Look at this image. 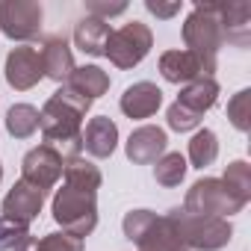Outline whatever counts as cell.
Listing matches in <instances>:
<instances>
[{
    "label": "cell",
    "instance_id": "1",
    "mask_svg": "<svg viewBox=\"0 0 251 251\" xmlns=\"http://www.w3.org/2000/svg\"><path fill=\"white\" fill-rule=\"evenodd\" d=\"M100 169L89 160H74L62 172V189L53 195V219L62 225L65 233L86 239L98 227V189H100Z\"/></svg>",
    "mask_w": 251,
    "mask_h": 251
},
{
    "label": "cell",
    "instance_id": "2",
    "mask_svg": "<svg viewBox=\"0 0 251 251\" xmlns=\"http://www.w3.org/2000/svg\"><path fill=\"white\" fill-rule=\"evenodd\" d=\"M89 106H92V100H86V98L77 95L74 89H68V86L56 89V92L45 100V106H42V112H39V127H42L48 145H56V142H62V139L80 136V133H83L80 124H83Z\"/></svg>",
    "mask_w": 251,
    "mask_h": 251
},
{
    "label": "cell",
    "instance_id": "3",
    "mask_svg": "<svg viewBox=\"0 0 251 251\" xmlns=\"http://www.w3.org/2000/svg\"><path fill=\"white\" fill-rule=\"evenodd\" d=\"M183 42H186V50L192 56H198V62L204 65V74L213 77L219 48L225 45L222 27L216 18V3H204V0L195 3L192 15L183 21Z\"/></svg>",
    "mask_w": 251,
    "mask_h": 251
},
{
    "label": "cell",
    "instance_id": "4",
    "mask_svg": "<svg viewBox=\"0 0 251 251\" xmlns=\"http://www.w3.org/2000/svg\"><path fill=\"white\" fill-rule=\"evenodd\" d=\"M169 225L175 227L177 239L183 242V248H195V251H219L230 242L233 230L225 219H216V216H195V213H186L183 207H175L169 210Z\"/></svg>",
    "mask_w": 251,
    "mask_h": 251
},
{
    "label": "cell",
    "instance_id": "5",
    "mask_svg": "<svg viewBox=\"0 0 251 251\" xmlns=\"http://www.w3.org/2000/svg\"><path fill=\"white\" fill-rule=\"evenodd\" d=\"M245 204L222 183V177H201L189 186L186 198H183V210L186 213H195V216H216V219H225V216H233L239 213Z\"/></svg>",
    "mask_w": 251,
    "mask_h": 251
},
{
    "label": "cell",
    "instance_id": "6",
    "mask_svg": "<svg viewBox=\"0 0 251 251\" xmlns=\"http://www.w3.org/2000/svg\"><path fill=\"white\" fill-rule=\"evenodd\" d=\"M151 45H154V36H151L148 24L130 21V24H124V27L109 33L103 56H109V62L115 68H133V65H139L148 56Z\"/></svg>",
    "mask_w": 251,
    "mask_h": 251
},
{
    "label": "cell",
    "instance_id": "7",
    "mask_svg": "<svg viewBox=\"0 0 251 251\" xmlns=\"http://www.w3.org/2000/svg\"><path fill=\"white\" fill-rule=\"evenodd\" d=\"M45 12L36 0H0V33L12 42H30L42 33Z\"/></svg>",
    "mask_w": 251,
    "mask_h": 251
},
{
    "label": "cell",
    "instance_id": "8",
    "mask_svg": "<svg viewBox=\"0 0 251 251\" xmlns=\"http://www.w3.org/2000/svg\"><path fill=\"white\" fill-rule=\"evenodd\" d=\"M62 172H65V163H62V157L48 142L39 145V148H33V151H27L24 160H21V180L39 186L42 192L53 189L59 183Z\"/></svg>",
    "mask_w": 251,
    "mask_h": 251
},
{
    "label": "cell",
    "instance_id": "9",
    "mask_svg": "<svg viewBox=\"0 0 251 251\" xmlns=\"http://www.w3.org/2000/svg\"><path fill=\"white\" fill-rule=\"evenodd\" d=\"M42 77H45V71H42V56H39L36 48L21 45V48L9 50V56H6V83H9L12 89L27 92V89H33Z\"/></svg>",
    "mask_w": 251,
    "mask_h": 251
},
{
    "label": "cell",
    "instance_id": "10",
    "mask_svg": "<svg viewBox=\"0 0 251 251\" xmlns=\"http://www.w3.org/2000/svg\"><path fill=\"white\" fill-rule=\"evenodd\" d=\"M45 195H48V192H42L39 186H33V183H27V180H18V183L6 192V198H3V219H12V222L30 227V222L42 213Z\"/></svg>",
    "mask_w": 251,
    "mask_h": 251
},
{
    "label": "cell",
    "instance_id": "11",
    "mask_svg": "<svg viewBox=\"0 0 251 251\" xmlns=\"http://www.w3.org/2000/svg\"><path fill=\"white\" fill-rule=\"evenodd\" d=\"M216 18H219L225 45L248 48V42H251V3H245V0L216 3Z\"/></svg>",
    "mask_w": 251,
    "mask_h": 251
},
{
    "label": "cell",
    "instance_id": "12",
    "mask_svg": "<svg viewBox=\"0 0 251 251\" xmlns=\"http://www.w3.org/2000/svg\"><path fill=\"white\" fill-rule=\"evenodd\" d=\"M166 145H169V136H166L163 127H157V124H142V127H136L130 133L124 151H127V160L130 163L151 166V163H157L166 154Z\"/></svg>",
    "mask_w": 251,
    "mask_h": 251
},
{
    "label": "cell",
    "instance_id": "13",
    "mask_svg": "<svg viewBox=\"0 0 251 251\" xmlns=\"http://www.w3.org/2000/svg\"><path fill=\"white\" fill-rule=\"evenodd\" d=\"M39 56H42V71H45V77H50L53 83H68L71 71L77 68V65H74V53H71V48H68V42H65L62 36H48V39L42 42Z\"/></svg>",
    "mask_w": 251,
    "mask_h": 251
},
{
    "label": "cell",
    "instance_id": "14",
    "mask_svg": "<svg viewBox=\"0 0 251 251\" xmlns=\"http://www.w3.org/2000/svg\"><path fill=\"white\" fill-rule=\"evenodd\" d=\"M160 103H163V92H160L157 83H148V80L127 86L124 95H121V100H118L121 112L127 118H151L160 109Z\"/></svg>",
    "mask_w": 251,
    "mask_h": 251
},
{
    "label": "cell",
    "instance_id": "15",
    "mask_svg": "<svg viewBox=\"0 0 251 251\" xmlns=\"http://www.w3.org/2000/svg\"><path fill=\"white\" fill-rule=\"evenodd\" d=\"M80 136H83V151L92 154L95 160H106L118 145V127L106 115H95Z\"/></svg>",
    "mask_w": 251,
    "mask_h": 251
},
{
    "label": "cell",
    "instance_id": "16",
    "mask_svg": "<svg viewBox=\"0 0 251 251\" xmlns=\"http://www.w3.org/2000/svg\"><path fill=\"white\" fill-rule=\"evenodd\" d=\"M136 245H139V251H189V248H183V242L177 239V233H175V227L169 225V219L166 216H151V222L142 227V233L133 239Z\"/></svg>",
    "mask_w": 251,
    "mask_h": 251
},
{
    "label": "cell",
    "instance_id": "17",
    "mask_svg": "<svg viewBox=\"0 0 251 251\" xmlns=\"http://www.w3.org/2000/svg\"><path fill=\"white\" fill-rule=\"evenodd\" d=\"M160 74H163V80H169V83H192V80H198V77H207L204 74V65L198 62V56H192L189 50H166L163 56H160Z\"/></svg>",
    "mask_w": 251,
    "mask_h": 251
},
{
    "label": "cell",
    "instance_id": "18",
    "mask_svg": "<svg viewBox=\"0 0 251 251\" xmlns=\"http://www.w3.org/2000/svg\"><path fill=\"white\" fill-rule=\"evenodd\" d=\"M216 100H219V83L213 77H198V80L186 83L177 95V103L192 109L195 115H204Z\"/></svg>",
    "mask_w": 251,
    "mask_h": 251
},
{
    "label": "cell",
    "instance_id": "19",
    "mask_svg": "<svg viewBox=\"0 0 251 251\" xmlns=\"http://www.w3.org/2000/svg\"><path fill=\"white\" fill-rule=\"evenodd\" d=\"M109 24L100 21V18H92L86 15L77 27H74V45L89 53V56H103V48H106V39H109Z\"/></svg>",
    "mask_w": 251,
    "mask_h": 251
},
{
    "label": "cell",
    "instance_id": "20",
    "mask_svg": "<svg viewBox=\"0 0 251 251\" xmlns=\"http://www.w3.org/2000/svg\"><path fill=\"white\" fill-rule=\"evenodd\" d=\"M65 86L74 89L77 95H83L86 100H95V98H100V95L109 92V74L103 68H98V65H83V68L71 71V77H68Z\"/></svg>",
    "mask_w": 251,
    "mask_h": 251
},
{
    "label": "cell",
    "instance_id": "21",
    "mask_svg": "<svg viewBox=\"0 0 251 251\" xmlns=\"http://www.w3.org/2000/svg\"><path fill=\"white\" fill-rule=\"evenodd\" d=\"M6 130L15 139H30L39 130V109L30 103H15L6 112Z\"/></svg>",
    "mask_w": 251,
    "mask_h": 251
},
{
    "label": "cell",
    "instance_id": "22",
    "mask_svg": "<svg viewBox=\"0 0 251 251\" xmlns=\"http://www.w3.org/2000/svg\"><path fill=\"white\" fill-rule=\"evenodd\" d=\"M186 169L189 166H186V157L180 151H166L154 166V177L160 186H180L186 177Z\"/></svg>",
    "mask_w": 251,
    "mask_h": 251
},
{
    "label": "cell",
    "instance_id": "23",
    "mask_svg": "<svg viewBox=\"0 0 251 251\" xmlns=\"http://www.w3.org/2000/svg\"><path fill=\"white\" fill-rule=\"evenodd\" d=\"M15 251H83V239L71 236V233H48L42 239L36 236H27Z\"/></svg>",
    "mask_w": 251,
    "mask_h": 251
},
{
    "label": "cell",
    "instance_id": "24",
    "mask_svg": "<svg viewBox=\"0 0 251 251\" xmlns=\"http://www.w3.org/2000/svg\"><path fill=\"white\" fill-rule=\"evenodd\" d=\"M216 157H219V139H216V133L207 130V127L198 130L192 136V142H189V163L195 169H207V166L216 163Z\"/></svg>",
    "mask_w": 251,
    "mask_h": 251
},
{
    "label": "cell",
    "instance_id": "25",
    "mask_svg": "<svg viewBox=\"0 0 251 251\" xmlns=\"http://www.w3.org/2000/svg\"><path fill=\"white\" fill-rule=\"evenodd\" d=\"M222 183L242 201V204H248L251 201V166L245 163V160H236V163H230L227 169H225V177H222Z\"/></svg>",
    "mask_w": 251,
    "mask_h": 251
},
{
    "label": "cell",
    "instance_id": "26",
    "mask_svg": "<svg viewBox=\"0 0 251 251\" xmlns=\"http://www.w3.org/2000/svg\"><path fill=\"white\" fill-rule=\"evenodd\" d=\"M227 118H230V124H233L239 133H245L251 127V92L248 89L236 92L227 100Z\"/></svg>",
    "mask_w": 251,
    "mask_h": 251
},
{
    "label": "cell",
    "instance_id": "27",
    "mask_svg": "<svg viewBox=\"0 0 251 251\" xmlns=\"http://www.w3.org/2000/svg\"><path fill=\"white\" fill-rule=\"evenodd\" d=\"M27 236H30V227L27 225H18L12 219L0 216V251H15Z\"/></svg>",
    "mask_w": 251,
    "mask_h": 251
},
{
    "label": "cell",
    "instance_id": "28",
    "mask_svg": "<svg viewBox=\"0 0 251 251\" xmlns=\"http://www.w3.org/2000/svg\"><path fill=\"white\" fill-rule=\"evenodd\" d=\"M169 127L172 130H177V133H186V130H195L198 124H201V115H195L192 109H186V106H180L177 100L169 106Z\"/></svg>",
    "mask_w": 251,
    "mask_h": 251
},
{
    "label": "cell",
    "instance_id": "29",
    "mask_svg": "<svg viewBox=\"0 0 251 251\" xmlns=\"http://www.w3.org/2000/svg\"><path fill=\"white\" fill-rule=\"evenodd\" d=\"M86 12H89L92 18L106 21V18L124 15V12H127V3H100V0H89V3H86Z\"/></svg>",
    "mask_w": 251,
    "mask_h": 251
},
{
    "label": "cell",
    "instance_id": "30",
    "mask_svg": "<svg viewBox=\"0 0 251 251\" xmlns=\"http://www.w3.org/2000/svg\"><path fill=\"white\" fill-rule=\"evenodd\" d=\"M145 9L157 18H175L180 12V3L177 0H172V3H163V0H145Z\"/></svg>",
    "mask_w": 251,
    "mask_h": 251
},
{
    "label": "cell",
    "instance_id": "31",
    "mask_svg": "<svg viewBox=\"0 0 251 251\" xmlns=\"http://www.w3.org/2000/svg\"><path fill=\"white\" fill-rule=\"evenodd\" d=\"M0 180H3V166H0Z\"/></svg>",
    "mask_w": 251,
    "mask_h": 251
}]
</instances>
